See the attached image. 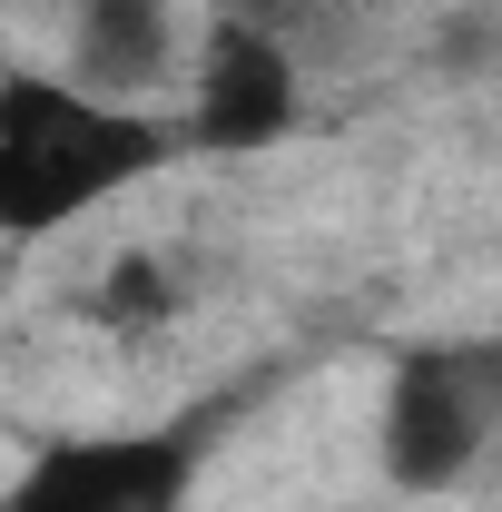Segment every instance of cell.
<instances>
[{
    "mask_svg": "<svg viewBox=\"0 0 502 512\" xmlns=\"http://www.w3.org/2000/svg\"><path fill=\"white\" fill-rule=\"evenodd\" d=\"M158 158V138L79 89H10L0 99V227H60Z\"/></svg>",
    "mask_w": 502,
    "mask_h": 512,
    "instance_id": "cell-1",
    "label": "cell"
},
{
    "mask_svg": "<svg viewBox=\"0 0 502 512\" xmlns=\"http://www.w3.org/2000/svg\"><path fill=\"white\" fill-rule=\"evenodd\" d=\"M502 434V345H424L394 365L384 394V473L404 493H434L473 473Z\"/></svg>",
    "mask_w": 502,
    "mask_h": 512,
    "instance_id": "cell-2",
    "label": "cell"
},
{
    "mask_svg": "<svg viewBox=\"0 0 502 512\" xmlns=\"http://www.w3.org/2000/svg\"><path fill=\"white\" fill-rule=\"evenodd\" d=\"M178 493H188V444L109 434V444H60L10 512H178Z\"/></svg>",
    "mask_w": 502,
    "mask_h": 512,
    "instance_id": "cell-3",
    "label": "cell"
},
{
    "mask_svg": "<svg viewBox=\"0 0 502 512\" xmlns=\"http://www.w3.org/2000/svg\"><path fill=\"white\" fill-rule=\"evenodd\" d=\"M178 60V0H69V89L138 109Z\"/></svg>",
    "mask_w": 502,
    "mask_h": 512,
    "instance_id": "cell-4",
    "label": "cell"
},
{
    "mask_svg": "<svg viewBox=\"0 0 502 512\" xmlns=\"http://www.w3.org/2000/svg\"><path fill=\"white\" fill-rule=\"evenodd\" d=\"M296 119V60L266 30H217L207 79H197V138L207 148H266Z\"/></svg>",
    "mask_w": 502,
    "mask_h": 512,
    "instance_id": "cell-5",
    "label": "cell"
},
{
    "mask_svg": "<svg viewBox=\"0 0 502 512\" xmlns=\"http://www.w3.org/2000/svg\"><path fill=\"white\" fill-rule=\"evenodd\" d=\"M99 316L109 325H158L168 316V266H158V256H119L109 286H99Z\"/></svg>",
    "mask_w": 502,
    "mask_h": 512,
    "instance_id": "cell-6",
    "label": "cell"
},
{
    "mask_svg": "<svg viewBox=\"0 0 502 512\" xmlns=\"http://www.w3.org/2000/svg\"><path fill=\"white\" fill-rule=\"evenodd\" d=\"M434 60L443 69H493L502 60V20H493V10H463V20L434 40Z\"/></svg>",
    "mask_w": 502,
    "mask_h": 512,
    "instance_id": "cell-7",
    "label": "cell"
}]
</instances>
